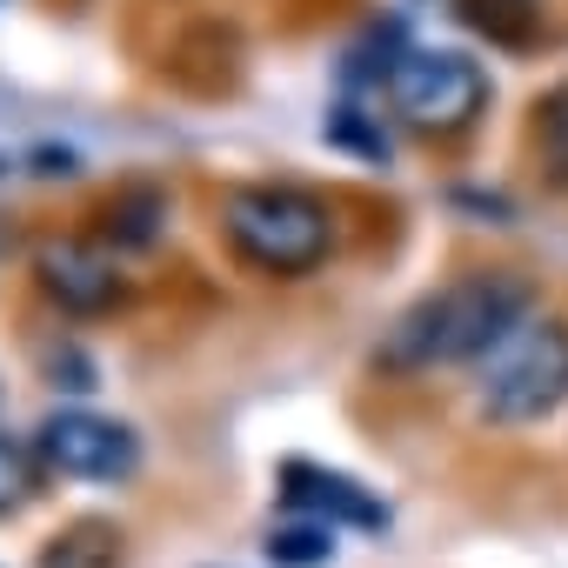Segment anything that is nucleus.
<instances>
[{"label":"nucleus","mask_w":568,"mask_h":568,"mask_svg":"<svg viewBox=\"0 0 568 568\" xmlns=\"http://www.w3.org/2000/svg\"><path fill=\"white\" fill-rule=\"evenodd\" d=\"M34 174H81V161H74V148H41Z\"/></svg>","instance_id":"2eb2a0df"},{"label":"nucleus","mask_w":568,"mask_h":568,"mask_svg":"<svg viewBox=\"0 0 568 568\" xmlns=\"http://www.w3.org/2000/svg\"><path fill=\"white\" fill-rule=\"evenodd\" d=\"M528 141H535V168H541V181H548L555 194H568V81H555V88L535 101V128H528Z\"/></svg>","instance_id":"9b49d317"},{"label":"nucleus","mask_w":568,"mask_h":568,"mask_svg":"<svg viewBox=\"0 0 568 568\" xmlns=\"http://www.w3.org/2000/svg\"><path fill=\"white\" fill-rule=\"evenodd\" d=\"M34 281L68 315H108L128 302V274L114 267V254L101 241H48L34 254Z\"/></svg>","instance_id":"423d86ee"},{"label":"nucleus","mask_w":568,"mask_h":568,"mask_svg":"<svg viewBox=\"0 0 568 568\" xmlns=\"http://www.w3.org/2000/svg\"><path fill=\"white\" fill-rule=\"evenodd\" d=\"M34 455L68 481H128L141 468V435L94 408H54L34 428Z\"/></svg>","instance_id":"39448f33"},{"label":"nucleus","mask_w":568,"mask_h":568,"mask_svg":"<svg viewBox=\"0 0 568 568\" xmlns=\"http://www.w3.org/2000/svg\"><path fill=\"white\" fill-rule=\"evenodd\" d=\"M455 14L468 34H481L501 54L541 48V0H455Z\"/></svg>","instance_id":"1a4fd4ad"},{"label":"nucleus","mask_w":568,"mask_h":568,"mask_svg":"<svg viewBox=\"0 0 568 568\" xmlns=\"http://www.w3.org/2000/svg\"><path fill=\"white\" fill-rule=\"evenodd\" d=\"M528 308H535L528 274L468 267V274L442 281V288L415 295L388 322L375 368L382 375H428V368H455V362H488L501 342H515L528 328Z\"/></svg>","instance_id":"f257e3e1"},{"label":"nucleus","mask_w":568,"mask_h":568,"mask_svg":"<svg viewBox=\"0 0 568 568\" xmlns=\"http://www.w3.org/2000/svg\"><path fill=\"white\" fill-rule=\"evenodd\" d=\"M0 174H8V154H0Z\"/></svg>","instance_id":"dca6fc26"},{"label":"nucleus","mask_w":568,"mask_h":568,"mask_svg":"<svg viewBox=\"0 0 568 568\" xmlns=\"http://www.w3.org/2000/svg\"><path fill=\"white\" fill-rule=\"evenodd\" d=\"M48 375H54V388H68V395H88L94 388V362L68 342V348H48Z\"/></svg>","instance_id":"4468645a"},{"label":"nucleus","mask_w":568,"mask_h":568,"mask_svg":"<svg viewBox=\"0 0 568 568\" xmlns=\"http://www.w3.org/2000/svg\"><path fill=\"white\" fill-rule=\"evenodd\" d=\"M41 568H121V528L108 515H81L41 548Z\"/></svg>","instance_id":"9d476101"},{"label":"nucleus","mask_w":568,"mask_h":568,"mask_svg":"<svg viewBox=\"0 0 568 568\" xmlns=\"http://www.w3.org/2000/svg\"><path fill=\"white\" fill-rule=\"evenodd\" d=\"M221 234L254 274L302 281L335 254V207L288 181H247L221 194Z\"/></svg>","instance_id":"f03ea898"},{"label":"nucleus","mask_w":568,"mask_h":568,"mask_svg":"<svg viewBox=\"0 0 568 568\" xmlns=\"http://www.w3.org/2000/svg\"><path fill=\"white\" fill-rule=\"evenodd\" d=\"M382 88H388V108L415 134H435V141L468 134L481 121V108H488V74L468 54H455V48H408V54H395V74Z\"/></svg>","instance_id":"20e7f679"},{"label":"nucleus","mask_w":568,"mask_h":568,"mask_svg":"<svg viewBox=\"0 0 568 568\" xmlns=\"http://www.w3.org/2000/svg\"><path fill=\"white\" fill-rule=\"evenodd\" d=\"M261 555H267L274 568H328V561H335V528H328V521H308V515H295V521L267 528Z\"/></svg>","instance_id":"f8f14e48"},{"label":"nucleus","mask_w":568,"mask_h":568,"mask_svg":"<svg viewBox=\"0 0 568 568\" xmlns=\"http://www.w3.org/2000/svg\"><path fill=\"white\" fill-rule=\"evenodd\" d=\"M161 221H168V194H161L154 181H128V187H114V194L101 201L94 234H101L108 254H141V247L161 241Z\"/></svg>","instance_id":"6e6552de"},{"label":"nucleus","mask_w":568,"mask_h":568,"mask_svg":"<svg viewBox=\"0 0 568 568\" xmlns=\"http://www.w3.org/2000/svg\"><path fill=\"white\" fill-rule=\"evenodd\" d=\"M281 501L308 521H328V528H362V535H382L388 528V501L375 488H362L355 475L342 468H322V462H281Z\"/></svg>","instance_id":"0eeeda50"},{"label":"nucleus","mask_w":568,"mask_h":568,"mask_svg":"<svg viewBox=\"0 0 568 568\" xmlns=\"http://www.w3.org/2000/svg\"><path fill=\"white\" fill-rule=\"evenodd\" d=\"M34 495H41V488H34V455H28L21 442L0 435V515H21Z\"/></svg>","instance_id":"ddd939ff"},{"label":"nucleus","mask_w":568,"mask_h":568,"mask_svg":"<svg viewBox=\"0 0 568 568\" xmlns=\"http://www.w3.org/2000/svg\"><path fill=\"white\" fill-rule=\"evenodd\" d=\"M561 402H568V322L541 315V322H528L515 342H501L481 362V395H475L481 422H495V428H535Z\"/></svg>","instance_id":"7ed1b4c3"}]
</instances>
